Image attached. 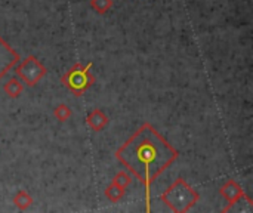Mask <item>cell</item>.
<instances>
[{
	"instance_id": "6da1fadb",
	"label": "cell",
	"mask_w": 253,
	"mask_h": 213,
	"mask_svg": "<svg viewBox=\"0 0 253 213\" xmlns=\"http://www.w3.org/2000/svg\"><path fill=\"white\" fill-rule=\"evenodd\" d=\"M178 156L179 153L150 123H144L116 151V159L144 184L147 211H150V190L153 182Z\"/></svg>"
},
{
	"instance_id": "7a4b0ae2",
	"label": "cell",
	"mask_w": 253,
	"mask_h": 213,
	"mask_svg": "<svg viewBox=\"0 0 253 213\" xmlns=\"http://www.w3.org/2000/svg\"><path fill=\"white\" fill-rule=\"evenodd\" d=\"M200 199V194L190 187V184L182 179L178 178L162 196L160 200L175 213H185L188 212Z\"/></svg>"
},
{
	"instance_id": "3957f363",
	"label": "cell",
	"mask_w": 253,
	"mask_h": 213,
	"mask_svg": "<svg viewBox=\"0 0 253 213\" xmlns=\"http://www.w3.org/2000/svg\"><path fill=\"white\" fill-rule=\"evenodd\" d=\"M92 67V62L83 67L82 64H74L68 73H65L61 77V83L65 85L76 96H82L86 89H89L95 83L93 74L89 71Z\"/></svg>"
},
{
	"instance_id": "277c9868",
	"label": "cell",
	"mask_w": 253,
	"mask_h": 213,
	"mask_svg": "<svg viewBox=\"0 0 253 213\" xmlns=\"http://www.w3.org/2000/svg\"><path fill=\"white\" fill-rule=\"evenodd\" d=\"M46 73L44 65L34 55H28L16 67V76L28 86H36L46 76Z\"/></svg>"
},
{
	"instance_id": "5b68a950",
	"label": "cell",
	"mask_w": 253,
	"mask_h": 213,
	"mask_svg": "<svg viewBox=\"0 0 253 213\" xmlns=\"http://www.w3.org/2000/svg\"><path fill=\"white\" fill-rule=\"evenodd\" d=\"M19 62V53L13 50L1 37H0V80L1 77Z\"/></svg>"
},
{
	"instance_id": "8992f818",
	"label": "cell",
	"mask_w": 253,
	"mask_h": 213,
	"mask_svg": "<svg viewBox=\"0 0 253 213\" xmlns=\"http://www.w3.org/2000/svg\"><path fill=\"white\" fill-rule=\"evenodd\" d=\"M219 193H221V196L225 197V200L228 202V206L224 208L222 212H228V209H230L233 205L239 203V202L246 196L245 191L242 190V187L239 185V182L234 181V179H228V181L219 188Z\"/></svg>"
},
{
	"instance_id": "52a82bcc",
	"label": "cell",
	"mask_w": 253,
	"mask_h": 213,
	"mask_svg": "<svg viewBox=\"0 0 253 213\" xmlns=\"http://www.w3.org/2000/svg\"><path fill=\"white\" fill-rule=\"evenodd\" d=\"M108 122H110L108 116H107L102 110H99V108L93 110V111L86 117V123H87L89 128H90L92 130H95V132L104 130V129L107 128Z\"/></svg>"
},
{
	"instance_id": "ba28073f",
	"label": "cell",
	"mask_w": 253,
	"mask_h": 213,
	"mask_svg": "<svg viewBox=\"0 0 253 213\" xmlns=\"http://www.w3.org/2000/svg\"><path fill=\"white\" fill-rule=\"evenodd\" d=\"M3 90H4V93L9 98H18L22 93V90H24V85H22V82L18 77H12V79H9L4 83Z\"/></svg>"
},
{
	"instance_id": "9c48e42d",
	"label": "cell",
	"mask_w": 253,
	"mask_h": 213,
	"mask_svg": "<svg viewBox=\"0 0 253 213\" xmlns=\"http://www.w3.org/2000/svg\"><path fill=\"white\" fill-rule=\"evenodd\" d=\"M13 203H15V206H16L19 211H27V209L33 205V197H31L27 191L21 190V191H18L16 196L13 197Z\"/></svg>"
},
{
	"instance_id": "30bf717a",
	"label": "cell",
	"mask_w": 253,
	"mask_h": 213,
	"mask_svg": "<svg viewBox=\"0 0 253 213\" xmlns=\"http://www.w3.org/2000/svg\"><path fill=\"white\" fill-rule=\"evenodd\" d=\"M123 196H125V190L120 188L119 185H116L114 182H113L111 185H108L107 190H105V197H107L111 203L120 202V200L123 199Z\"/></svg>"
},
{
	"instance_id": "8fae6325",
	"label": "cell",
	"mask_w": 253,
	"mask_h": 213,
	"mask_svg": "<svg viewBox=\"0 0 253 213\" xmlns=\"http://www.w3.org/2000/svg\"><path fill=\"white\" fill-rule=\"evenodd\" d=\"M53 116L58 122H67L71 117V108L65 104H59L55 110H53Z\"/></svg>"
},
{
	"instance_id": "7c38bea8",
	"label": "cell",
	"mask_w": 253,
	"mask_h": 213,
	"mask_svg": "<svg viewBox=\"0 0 253 213\" xmlns=\"http://www.w3.org/2000/svg\"><path fill=\"white\" fill-rule=\"evenodd\" d=\"M113 182H114L116 185H119L120 188L126 190V188L130 185V182H132V176H130L129 173H126L125 170H119V172L116 173Z\"/></svg>"
},
{
	"instance_id": "4fadbf2b",
	"label": "cell",
	"mask_w": 253,
	"mask_h": 213,
	"mask_svg": "<svg viewBox=\"0 0 253 213\" xmlns=\"http://www.w3.org/2000/svg\"><path fill=\"white\" fill-rule=\"evenodd\" d=\"M90 6L98 13H107L113 6V0H90Z\"/></svg>"
}]
</instances>
